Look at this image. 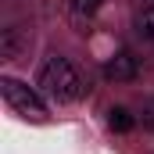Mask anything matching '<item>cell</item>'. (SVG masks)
<instances>
[{"label": "cell", "instance_id": "1", "mask_svg": "<svg viewBox=\"0 0 154 154\" xmlns=\"http://www.w3.org/2000/svg\"><path fill=\"white\" fill-rule=\"evenodd\" d=\"M39 90L57 104H72L82 97L86 86H82V79H79V72L72 68L68 57H47L39 68Z\"/></svg>", "mask_w": 154, "mask_h": 154}, {"label": "cell", "instance_id": "4", "mask_svg": "<svg viewBox=\"0 0 154 154\" xmlns=\"http://www.w3.org/2000/svg\"><path fill=\"white\" fill-rule=\"evenodd\" d=\"M25 47H29V32H25V29L11 25V29H4V32H0V57H4V61L22 57V50H25Z\"/></svg>", "mask_w": 154, "mask_h": 154}, {"label": "cell", "instance_id": "5", "mask_svg": "<svg viewBox=\"0 0 154 154\" xmlns=\"http://www.w3.org/2000/svg\"><path fill=\"white\" fill-rule=\"evenodd\" d=\"M100 4H104V0H68V14H72L75 22H82V18H90V14H97Z\"/></svg>", "mask_w": 154, "mask_h": 154}, {"label": "cell", "instance_id": "2", "mask_svg": "<svg viewBox=\"0 0 154 154\" xmlns=\"http://www.w3.org/2000/svg\"><path fill=\"white\" fill-rule=\"evenodd\" d=\"M0 93H4V100H7L22 118H32V122H43V118H47V104L39 100L36 90H29L25 82H18V79H0Z\"/></svg>", "mask_w": 154, "mask_h": 154}, {"label": "cell", "instance_id": "6", "mask_svg": "<svg viewBox=\"0 0 154 154\" xmlns=\"http://www.w3.org/2000/svg\"><path fill=\"white\" fill-rule=\"evenodd\" d=\"M108 125H111L115 133H129V129H133V115H129L125 108H111V111H108Z\"/></svg>", "mask_w": 154, "mask_h": 154}, {"label": "cell", "instance_id": "3", "mask_svg": "<svg viewBox=\"0 0 154 154\" xmlns=\"http://www.w3.org/2000/svg\"><path fill=\"white\" fill-rule=\"evenodd\" d=\"M136 72H140V61L129 50H118L115 57L104 61V79H111V82H133Z\"/></svg>", "mask_w": 154, "mask_h": 154}, {"label": "cell", "instance_id": "7", "mask_svg": "<svg viewBox=\"0 0 154 154\" xmlns=\"http://www.w3.org/2000/svg\"><path fill=\"white\" fill-rule=\"evenodd\" d=\"M136 32H140L143 39H154V4L147 7V11L136 14Z\"/></svg>", "mask_w": 154, "mask_h": 154}]
</instances>
